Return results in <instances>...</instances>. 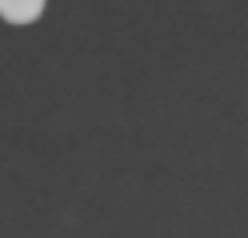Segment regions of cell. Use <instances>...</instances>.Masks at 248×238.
I'll use <instances>...</instances> for the list:
<instances>
[{"instance_id":"6da1fadb","label":"cell","mask_w":248,"mask_h":238,"mask_svg":"<svg viewBox=\"0 0 248 238\" xmlns=\"http://www.w3.org/2000/svg\"><path fill=\"white\" fill-rule=\"evenodd\" d=\"M46 0H0V14L11 25H31L42 14Z\"/></svg>"}]
</instances>
